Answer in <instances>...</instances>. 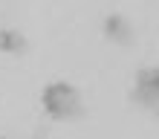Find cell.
<instances>
[{
    "label": "cell",
    "instance_id": "cell-2",
    "mask_svg": "<svg viewBox=\"0 0 159 139\" xmlns=\"http://www.w3.org/2000/svg\"><path fill=\"white\" fill-rule=\"evenodd\" d=\"M139 90H136V99L142 104H156L159 101V70H145L139 72Z\"/></svg>",
    "mask_w": 159,
    "mask_h": 139
},
{
    "label": "cell",
    "instance_id": "cell-1",
    "mask_svg": "<svg viewBox=\"0 0 159 139\" xmlns=\"http://www.w3.org/2000/svg\"><path fill=\"white\" fill-rule=\"evenodd\" d=\"M43 107L52 119H78L81 116V99L78 90L70 84H49L43 90Z\"/></svg>",
    "mask_w": 159,
    "mask_h": 139
},
{
    "label": "cell",
    "instance_id": "cell-3",
    "mask_svg": "<svg viewBox=\"0 0 159 139\" xmlns=\"http://www.w3.org/2000/svg\"><path fill=\"white\" fill-rule=\"evenodd\" d=\"M107 35H110L116 44H130V38H133V35H130L127 21H125V17H116V15L107 17Z\"/></svg>",
    "mask_w": 159,
    "mask_h": 139
},
{
    "label": "cell",
    "instance_id": "cell-4",
    "mask_svg": "<svg viewBox=\"0 0 159 139\" xmlns=\"http://www.w3.org/2000/svg\"><path fill=\"white\" fill-rule=\"evenodd\" d=\"M0 49L3 52H23L26 49V38L20 32H0Z\"/></svg>",
    "mask_w": 159,
    "mask_h": 139
}]
</instances>
